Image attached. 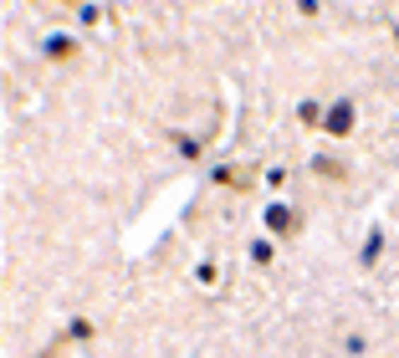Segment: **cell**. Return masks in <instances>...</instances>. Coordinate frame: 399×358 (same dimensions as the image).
Listing matches in <instances>:
<instances>
[{"label":"cell","instance_id":"cell-3","mask_svg":"<svg viewBox=\"0 0 399 358\" xmlns=\"http://www.w3.org/2000/svg\"><path fill=\"white\" fill-rule=\"evenodd\" d=\"M41 56H47V61H72V56H77V36L47 31V36H41Z\"/></svg>","mask_w":399,"mask_h":358},{"label":"cell","instance_id":"cell-5","mask_svg":"<svg viewBox=\"0 0 399 358\" xmlns=\"http://www.w3.org/2000/svg\"><path fill=\"white\" fill-rule=\"evenodd\" d=\"M313 174H323V179H348V164L328 159V154H313Z\"/></svg>","mask_w":399,"mask_h":358},{"label":"cell","instance_id":"cell-6","mask_svg":"<svg viewBox=\"0 0 399 358\" xmlns=\"http://www.w3.org/2000/svg\"><path fill=\"white\" fill-rule=\"evenodd\" d=\"M384 256V230H369V241H364V251H359V266H374Z\"/></svg>","mask_w":399,"mask_h":358},{"label":"cell","instance_id":"cell-1","mask_svg":"<svg viewBox=\"0 0 399 358\" xmlns=\"http://www.w3.org/2000/svg\"><path fill=\"white\" fill-rule=\"evenodd\" d=\"M266 230H272V236H297V230H302V215H297V210L292 205H266Z\"/></svg>","mask_w":399,"mask_h":358},{"label":"cell","instance_id":"cell-8","mask_svg":"<svg viewBox=\"0 0 399 358\" xmlns=\"http://www.w3.org/2000/svg\"><path fill=\"white\" fill-rule=\"evenodd\" d=\"M169 143H174L185 159H200V138H190V133H169Z\"/></svg>","mask_w":399,"mask_h":358},{"label":"cell","instance_id":"cell-2","mask_svg":"<svg viewBox=\"0 0 399 358\" xmlns=\"http://www.w3.org/2000/svg\"><path fill=\"white\" fill-rule=\"evenodd\" d=\"M353 113H359V108H353L348 97H338V102L323 113V129H328L332 138H348V133H353Z\"/></svg>","mask_w":399,"mask_h":358},{"label":"cell","instance_id":"cell-4","mask_svg":"<svg viewBox=\"0 0 399 358\" xmlns=\"http://www.w3.org/2000/svg\"><path fill=\"white\" fill-rule=\"evenodd\" d=\"M210 179H215V184H226V189H251V174H246V169H231V164H215Z\"/></svg>","mask_w":399,"mask_h":358},{"label":"cell","instance_id":"cell-11","mask_svg":"<svg viewBox=\"0 0 399 358\" xmlns=\"http://www.w3.org/2000/svg\"><path fill=\"white\" fill-rule=\"evenodd\" d=\"M98 16H103L98 6H77V20H82V26H98Z\"/></svg>","mask_w":399,"mask_h":358},{"label":"cell","instance_id":"cell-10","mask_svg":"<svg viewBox=\"0 0 399 358\" xmlns=\"http://www.w3.org/2000/svg\"><path fill=\"white\" fill-rule=\"evenodd\" d=\"M251 261H256V266L272 261V241H256V246H251Z\"/></svg>","mask_w":399,"mask_h":358},{"label":"cell","instance_id":"cell-9","mask_svg":"<svg viewBox=\"0 0 399 358\" xmlns=\"http://www.w3.org/2000/svg\"><path fill=\"white\" fill-rule=\"evenodd\" d=\"M66 338H93V323H87V318H72V328H66Z\"/></svg>","mask_w":399,"mask_h":358},{"label":"cell","instance_id":"cell-12","mask_svg":"<svg viewBox=\"0 0 399 358\" xmlns=\"http://www.w3.org/2000/svg\"><path fill=\"white\" fill-rule=\"evenodd\" d=\"M394 41H399V20H394Z\"/></svg>","mask_w":399,"mask_h":358},{"label":"cell","instance_id":"cell-7","mask_svg":"<svg viewBox=\"0 0 399 358\" xmlns=\"http://www.w3.org/2000/svg\"><path fill=\"white\" fill-rule=\"evenodd\" d=\"M323 113H328V108H318L313 97H307V102H297V123H302V129H318V123H323Z\"/></svg>","mask_w":399,"mask_h":358}]
</instances>
